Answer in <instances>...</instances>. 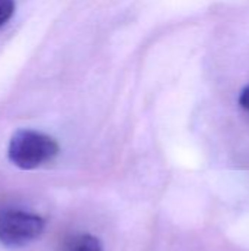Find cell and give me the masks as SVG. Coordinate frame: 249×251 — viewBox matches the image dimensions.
Here are the masks:
<instances>
[{
	"instance_id": "1",
	"label": "cell",
	"mask_w": 249,
	"mask_h": 251,
	"mask_svg": "<svg viewBox=\"0 0 249 251\" xmlns=\"http://www.w3.org/2000/svg\"><path fill=\"white\" fill-rule=\"evenodd\" d=\"M59 154V144L50 135L34 131H16L7 146V159L10 163L22 171L37 169Z\"/></svg>"
},
{
	"instance_id": "2",
	"label": "cell",
	"mask_w": 249,
	"mask_h": 251,
	"mask_svg": "<svg viewBox=\"0 0 249 251\" xmlns=\"http://www.w3.org/2000/svg\"><path fill=\"white\" fill-rule=\"evenodd\" d=\"M45 229V221L37 215L21 209L0 210V244L7 249H21L37 238Z\"/></svg>"
},
{
	"instance_id": "3",
	"label": "cell",
	"mask_w": 249,
	"mask_h": 251,
	"mask_svg": "<svg viewBox=\"0 0 249 251\" xmlns=\"http://www.w3.org/2000/svg\"><path fill=\"white\" fill-rule=\"evenodd\" d=\"M69 251H103V246L97 237L84 234L72 243Z\"/></svg>"
},
{
	"instance_id": "4",
	"label": "cell",
	"mask_w": 249,
	"mask_h": 251,
	"mask_svg": "<svg viewBox=\"0 0 249 251\" xmlns=\"http://www.w3.org/2000/svg\"><path fill=\"white\" fill-rule=\"evenodd\" d=\"M15 12V0H0V26L4 25Z\"/></svg>"
},
{
	"instance_id": "5",
	"label": "cell",
	"mask_w": 249,
	"mask_h": 251,
	"mask_svg": "<svg viewBox=\"0 0 249 251\" xmlns=\"http://www.w3.org/2000/svg\"><path fill=\"white\" fill-rule=\"evenodd\" d=\"M239 104L245 109V110H249V85L245 87L239 96Z\"/></svg>"
}]
</instances>
